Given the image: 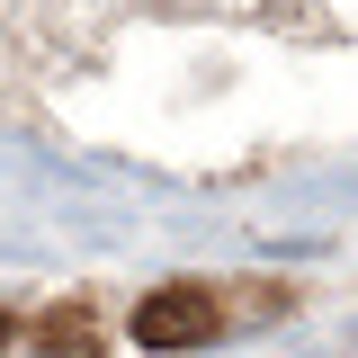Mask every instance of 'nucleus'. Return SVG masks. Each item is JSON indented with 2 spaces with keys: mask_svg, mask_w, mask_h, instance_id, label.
Masks as SVG:
<instances>
[{
  "mask_svg": "<svg viewBox=\"0 0 358 358\" xmlns=\"http://www.w3.org/2000/svg\"><path fill=\"white\" fill-rule=\"evenodd\" d=\"M215 331H224V296L197 287V278L152 287V296L134 305V341H143V350H197V341H215Z\"/></svg>",
  "mask_w": 358,
  "mask_h": 358,
  "instance_id": "1",
  "label": "nucleus"
},
{
  "mask_svg": "<svg viewBox=\"0 0 358 358\" xmlns=\"http://www.w3.org/2000/svg\"><path fill=\"white\" fill-rule=\"evenodd\" d=\"M36 350H45V358H99V322H90L81 305H54V313L36 322Z\"/></svg>",
  "mask_w": 358,
  "mask_h": 358,
  "instance_id": "2",
  "label": "nucleus"
},
{
  "mask_svg": "<svg viewBox=\"0 0 358 358\" xmlns=\"http://www.w3.org/2000/svg\"><path fill=\"white\" fill-rule=\"evenodd\" d=\"M0 358H9V305H0Z\"/></svg>",
  "mask_w": 358,
  "mask_h": 358,
  "instance_id": "3",
  "label": "nucleus"
}]
</instances>
